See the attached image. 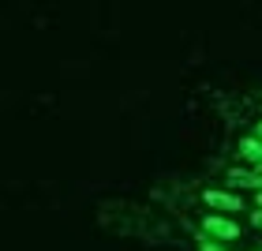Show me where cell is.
<instances>
[{
	"label": "cell",
	"mask_w": 262,
	"mask_h": 251,
	"mask_svg": "<svg viewBox=\"0 0 262 251\" xmlns=\"http://www.w3.org/2000/svg\"><path fill=\"white\" fill-rule=\"evenodd\" d=\"M202 233L221 244V240H236V236H240V225L232 218H225V214H206V218H202Z\"/></svg>",
	"instance_id": "6da1fadb"
},
{
	"label": "cell",
	"mask_w": 262,
	"mask_h": 251,
	"mask_svg": "<svg viewBox=\"0 0 262 251\" xmlns=\"http://www.w3.org/2000/svg\"><path fill=\"white\" fill-rule=\"evenodd\" d=\"M202 202H206L210 210H221V214H240L244 210V199L236 195V191H217V187L202 191Z\"/></svg>",
	"instance_id": "7a4b0ae2"
},
{
	"label": "cell",
	"mask_w": 262,
	"mask_h": 251,
	"mask_svg": "<svg viewBox=\"0 0 262 251\" xmlns=\"http://www.w3.org/2000/svg\"><path fill=\"white\" fill-rule=\"evenodd\" d=\"M229 184H232V187L262 191V173H258V169H229Z\"/></svg>",
	"instance_id": "3957f363"
},
{
	"label": "cell",
	"mask_w": 262,
	"mask_h": 251,
	"mask_svg": "<svg viewBox=\"0 0 262 251\" xmlns=\"http://www.w3.org/2000/svg\"><path fill=\"white\" fill-rule=\"evenodd\" d=\"M240 158H244V161H251L255 169H262V142H258L255 135L240 139Z\"/></svg>",
	"instance_id": "277c9868"
},
{
	"label": "cell",
	"mask_w": 262,
	"mask_h": 251,
	"mask_svg": "<svg viewBox=\"0 0 262 251\" xmlns=\"http://www.w3.org/2000/svg\"><path fill=\"white\" fill-rule=\"evenodd\" d=\"M199 251H225L217 240H210V236H199Z\"/></svg>",
	"instance_id": "5b68a950"
},
{
	"label": "cell",
	"mask_w": 262,
	"mask_h": 251,
	"mask_svg": "<svg viewBox=\"0 0 262 251\" xmlns=\"http://www.w3.org/2000/svg\"><path fill=\"white\" fill-rule=\"evenodd\" d=\"M251 225H255V229H262V210H255V214H251Z\"/></svg>",
	"instance_id": "8992f818"
},
{
	"label": "cell",
	"mask_w": 262,
	"mask_h": 251,
	"mask_svg": "<svg viewBox=\"0 0 262 251\" xmlns=\"http://www.w3.org/2000/svg\"><path fill=\"white\" fill-rule=\"evenodd\" d=\"M255 139H258V142H262V120H258V124H255Z\"/></svg>",
	"instance_id": "52a82bcc"
},
{
	"label": "cell",
	"mask_w": 262,
	"mask_h": 251,
	"mask_svg": "<svg viewBox=\"0 0 262 251\" xmlns=\"http://www.w3.org/2000/svg\"><path fill=\"white\" fill-rule=\"evenodd\" d=\"M255 202H258V210H262V191H258V199H255Z\"/></svg>",
	"instance_id": "ba28073f"
},
{
	"label": "cell",
	"mask_w": 262,
	"mask_h": 251,
	"mask_svg": "<svg viewBox=\"0 0 262 251\" xmlns=\"http://www.w3.org/2000/svg\"><path fill=\"white\" fill-rule=\"evenodd\" d=\"M258 173H262V169H258Z\"/></svg>",
	"instance_id": "9c48e42d"
}]
</instances>
